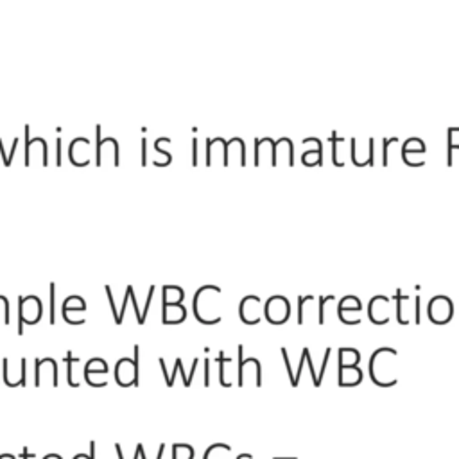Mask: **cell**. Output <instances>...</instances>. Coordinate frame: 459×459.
I'll use <instances>...</instances> for the list:
<instances>
[{"instance_id":"6da1fadb","label":"cell","mask_w":459,"mask_h":459,"mask_svg":"<svg viewBox=\"0 0 459 459\" xmlns=\"http://www.w3.org/2000/svg\"><path fill=\"white\" fill-rule=\"evenodd\" d=\"M222 296L221 287L203 285L199 287L198 293L192 300L194 316L203 325H215L221 322V310H219V298Z\"/></svg>"},{"instance_id":"7a4b0ae2","label":"cell","mask_w":459,"mask_h":459,"mask_svg":"<svg viewBox=\"0 0 459 459\" xmlns=\"http://www.w3.org/2000/svg\"><path fill=\"white\" fill-rule=\"evenodd\" d=\"M397 350L384 348L377 350L370 361V377L371 380L380 387H390L397 384V371H395V359Z\"/></svg>"},{"instance_id":"3957f363","label":"cell","mask_w":459,"mask_h":459,"mask_svg":"<svg viewBox=\"0 0 459 459\" xmlns=\"http://www.w3.org/2000/svg\"><path fill=\"white\" fill-rule=\"evenodd\" d=\"M133 353L135 356L131 357H123V359L117 361V364H115V382L119 384L120 387H131V386H138L140 384V380H138V356H140V346L138 344H135L133 348Z\"/></svg>"},{"instance_id":"277c9868","label":"cell","mask_w":459,"mask_h":459,"mask_svg":"<svg viewBox=\"0 0 459 459\" xmlns=\"http://www.w3.org/2000/svg\"><path fill=\"white\" fill-rule=\"evenodd\" d=\"M18 303V336L23 334V325H36L42 319L43 303L38 296H20Z\"/></svg>"},{"instance_id":"5b68a950","label":"cell","mask_w":459,"mask_h":459,"mask_svg":"<svg viewBox=\"0 0 459 459\" xmlns=\"http://www.w3.org/2000/svg\"><path fill=\"white\" fill-rule=\"evenodd\" d=\"M291 303L285 296L275 295L266 302L264 305V318L268 319L271 325H283L291 318Z\"/></svg>"},{"instance_id":"8992f818","label":"cell","mask_w":459,"mask_h":459,"mask_svg":"<svg viewBox=\"0 0 459 459\" xmlns=\"http://www.w3.org/2000/svg\"><path fill=\"white\" fill-rule=\"evenodd\" d=\"M427 316L429 319L436 325H447L454 316V303L448 296L438 295L434 296L427 307Z\"/></svg>"},{"instance_id":"52a82bcc","label":"cell","mask_w":459,"mask_h":459,"mask_svg":"<svg viewBox=\"0 0 459 459\" xmlns=\"http://www.w3.org/2000/svg\"><path fill=\"white\" fill-rule=\"evenodd\" d=\"M239 316L246 325H259L264 316V303L256 295H248L241 300Z\"/></svg>"},{"instance_id":"ba28073f","label":"cell","mask_w":459,"mask_h":459,"mask_svg":"<svg viewBox=\"0 0 459 459\" xmlns=\"http://www.w3.org/2000/svg\"><path fill=\"white\" fill-rule=\"evenodd\" d=\"M45 382H50L54 387H57V384H60L57 361L52 357H43V359L35 361V386L40 387Z\"/></svg>"},{"instance_id":"9c48e42d","label":"cell","mask_w":459,"mask_h":459,"mask_svg":"<svg viewBox=\"0 0 459 459\" xmlns=\"http://www.w3.org/2000/svg\"><path fill=\"white\" fill-rule=\"evenodd\" d=\"M391 300L384 295H377L368 303V318L375 325H386L390 322Z\"/></svg>"},{"instance_id":"30bf717a","label":"cell","mask_w":459,"mask_h":459,"mask_svg":"<svg viewBox=\"0 0 459 459\" xmlns=\"http://www.w3.org/2000/svg\"><path fill=\"white\" fill-rule=\"evenodd\" d=\"M287 165V167H293L295 165V144H293L291 138H280V140H275V146H273V167H278V165Z\"/></svg>"},{"instance_id":"8fae6325","label":"cell","mask_w":459,"mask_h":459,"mask_svg":"<svg viewBox=\"0 0 459 459\" xmlns=\"http://www.w3.org/2000/svg\"><path fill=\"white\" fill-rule=\"evenodd\" d=\"M89 149H90V142L86 140V138H83V137L76 138V140L70 142L69 160L72 162L74 165H77V167L89 165L90 164Z\"/></svg>"},{"instance_id":"7c38bea8","label":"cell","mask_w":459,"mask_h":459,"mask_svg":"<svg viewBox=\"0 0 459 459\" xmlns=\"http://www.w3.org/2000/svg\"><path fill=\"white\" fill-rule=\"evenodd\" d=\"M425 151H427V147H425V142L421 140V138H407L404 147H402V158H404V162H406L409 167H420L414 158L424 157Z\"/></svg>"},{"instance_id":"4fadbf2b","label":"cell","mask_w":459,"mask_h":459,"mask_svg":"<svg viewBox=\"0 0 459 459\" xmlns=\"http://www.w3.org/2000/svg\"><path fill=\"white\" fill-rule=\"evenodd\" d=\"M185 318H187V309H185L183 303L164 305V310H162V322H164L165 325H178V323H183Z\"/></svg>"},{"instance_id":"5bb4252c","label":"cell","mask_w":459,"mask_h":459,"mask_svg":"<svg viewBox=\"0 0 459 459\" xmlns=\"http://www.w3.org/2000/svg\"><path fill=\"white\" fill-rule=\"evenodd\" d=\"M8 363H9V359L6 357V359L2 361V364H4V382H6V380L11 379V375H15V379H13L11 386H9V387H26L27 386V359H26V357H22V361H20V371H18V373H11Z\"/></svg>"},{"instance_id":"9a60e30c","label":"cell","mask_w":459,"mask_h":459,"mask_svg":"<svg viewBox=\"0 0 459 459\" xmlns=\"http://www.w3.org/2000/svg\"><path fill=\"white\" fill-rule=\"evenodd\" d=\"M106 373L108 363L104 359H101V357H94V359H90L89 363H86V366H84V380H86V384H90L94 375L106 377Z\"/></svg>"},{"instance_id":"2e32d148","label":"cell","mask_w":459,"mask_h":459,"mask_svg":"<svg viewBox=\"0 0 459 459\" xmlns=\"http://www.w3.org/2000/svg\"><path fill=\"white\" fill-rule=\"evenodd\" d=\"M361 310H363V303L357 296H344L337 303V316H344L346 312H361Z\"/></svg>"},{"instance_id":"e0dca14e","label":"cell","mask_w":459,"mask_h":459,"mask_svg":"<svg viewBox=\"0 0 459 459\" xmlns=\"http://www.w3.org/2000/svg\"><path fill=\"white\" fill-rule=\"evenodd\" d=\"M185 291L178 285H164V305L171 303H183Z\"/></svg>"},{"instance_id":"ac0fdd59","label":"cell","mask_w":459,"mask_h":459,"mask_svg":"<svg viewBox=\"0 0 459 459\" xmlns=\"http://www.w3.org/2000/svg\"><path fill=\"white\" fill-rule=\"evenodd\" d=\"M303 165H309V167H322L323 165V146H318L314 151H305L302 157Z\"/></svg>"},{"instance_id":"d6986e66","label":"cell","mask_w":459,"mask_h":459,"mask_svg":"<svg viewBox=\"0 0 459 459\" xmlns=\"http://www.w3.org/2000/svg\"><path fill=\"white\" fill-rule=\"evenodd\" d=\"M70 310L72 312H83V310H86V302L81 296H69L63 303V314H69Z\"/></svg>"},{"instance_id":"ffe728a7","label":"cell","mask_w":459,"mask_h":459,"mask_svg":"<svg viewBox=\"0 0 459 459\" xmlns=\"http://www.w3.org/2000/svg\"><path fill=\"white\" fill-rule=\"evenodd\" d=\"M194 458V448L187 443H176L172 447V459H192Z\"/></svg>"},{"instance_id":"44dd1931","label":"cell","mask_w":459,"mask_h":459,"mask_svg":"<svg viewBox=\"0 0 459 459\" xmlns=\"http://www.w3.org/2000/svg\"><path fill=\"white\" fill-rule=\"evenodd\" d=\"M81 359H77V357L72 356V352H67V357H65V363H67V382H69V386L72 387H79V384L74 380V364L79 363Z\"/></svg>"},{"instance_id":"7402d4cb","label":"cell","mask_w":459,"mask_h":459,"mask_svg":"<svg viewBox=\"0 0 459 459\" xmlns=\"http://www.w3.org/2000/svg\"><path fill=\"white\" fill-rule=\"evenodd\" d=\"M329 302H336V296L329 295V296H319L318 298V323L323 325L325 323V305Z\"/></svg>"},{"instance_id":"603a6c76","label":"cell","mask_w":459,"mask_h":459,"mask_svg":"<svg viewBox=\"0 0 459 459\" xmlns=\"http://www.w3.org/2000/svg\"><path fill=\"white\" fill-rule=\"evenodd\" d=\"M447 142H448V153H452L454 149H459V128H450L447 133Z\"/></svg>"},{"instance_id":"cb8c5ba5","label":"cell","mask_w":459,"mask_h":459,"mask_svg":"<svg viewBox=\"0 0 459 459\" xmlns=\"http://www.w3.org/2000/svg\"><path fill=\"white\" fill-rule=\"evenodd\" d=\"M50 325H56V283H50Z\"/></svg>"},{"instance_id":"d4e9b609","label":"cell","mask_w":459,"mask_h":459,"mask_svg":"<svg viewBox=\"0 0 459 459\" xmlns=\"http://www.w3.org/2000/svg\"><path fill=\"white\" fill-rule=\"evenodd\" d=\"M72 459H96V441H90V452H79Z\"/></svg>"},{"instance_id":"484cf974","label":"cell","mask_w":459,"mask_h":459,"mask_svg":"<svg viewBox=\"0 0 459 459\" xmlns=\"http://www.w3.org/2000/svg\"><path fill=\"white\" fill-rule=\"evenodd\" d=\"M398 138L397 137H391V138H384V153H382V165H387V149H390L391 144H397Z\"/></svg>"},{"instance_id":"4316f807","label":"cell","mask_w":459,"mask_h":459,"mask_svg":"<svg viewBox=\"0 0 459 459\" xmlns=\"http://www.w3.org/2000/svg\"><path fill=\"white\" fill-rule=\"evenodd\" d=\"M153 295H154V285H151V287H149V295H147V302H146V307H144V312H142L140 325H144V323H146V318H147V310H149V307H151V300H153Z\"/></svg>"},{"instance_id":"83f0119b","label":"cell","mask_w":459,"mask_h":459,"mask_svg":"<svg viewBox=\"0 0 459 459\" xmlns=\"http://www.w3.org/2000/svg\"><path fill=\"white\" fill-rule=\"evenodd\" d=\"M420 303H421V298L420 296H416V298H414V323H416V325H420V322H421Z\"/></svg>"},{"instance_id":"f1b7e54d","label":"cell","mask_w":459,"mask_h":459,"mask_svg":"<svg viewBox=\"0 0 459 459\" xmlns=\"http://www.w3.org/2000/svg\"><path fill=\"white\" fill-rule=\"evenodd\" d=\"M56 164L62 165V138L60 137L56 140Z\"/></svg>"},{"instance_id":"f546056e","label":"cell","mask_w":459,"mask_h":459,"mask_svg":"<svg viewBox=\"0 0 459 459\" xmlns=\"http://www.w3.org/2000/svg\"><path fill=\"white\" fill-rule=\"evenodd\" d=\"M192 165H198V140H192Z\"/></svg>"},{"instance_id":"4dcf8cb0","label":"cell","mask_w":459,"mask_h":459,"mask_svg":"<svg viewBox=\"0 0 459 459\" xmlns=\"http://www.w3.org/2000/svg\"><path fill=\"white\" fill-rule=\"evenodd\" d=\"M147 158V142L146 138H142V165H146Z\"/></svg>"},{"instance_id":"1f68e13d","label":"cell","mask_w":459,"mask_h":459,"mask_svg":"<svg viewBox=\"0 0 459 459\" xmlns=\"http://www.w3.org/2000/svg\"><path fill=\"white\" fill-rule=\"evenodd\" d=\"M22 459H36V454L35 452H29V448H23L22 450V455H20Z\"/></svg>"},{"instance_id":"d6a6232c","label":"cell","mask_w":459,"mask_h":459,"mask_svg":"<svg viewBox=\"0 0 459 459\" xmlns=\"http://www.w3.org/2000/svg\"><path fill=\"white\" fill-rule=\"evenodd\" d=\"M115 450H117V455H119V459H124V454H123V447H120L119 443H115Z\"/></svg>"},{"instance_id":"836d02e7","label":"cell","mask_w":459,"mask_h":459,"mask_svg":"<svg viewBox=\"0 0 459 459\" xmlns=\"http://www.w3.org/2000/svg\"><path fill=\"white\" fill-rule=\"evenodd\" d=\"M0 459H18L15 454H9V452H6V454H0Z\"/></svg>"},{"instance_id":"e575fe53","label":"cell","mask_w":459,"mask_h":459,"mask_svg":"<svg viewBox=\"0 0 459 459\" xmlns=\"http://www.w3.org/2000/svg\"><path fill=\"white\" fill-rule=\"evenodd\" d=\"M43 459H63L60 454H47Z\"/></svg>"}]
</instances>
